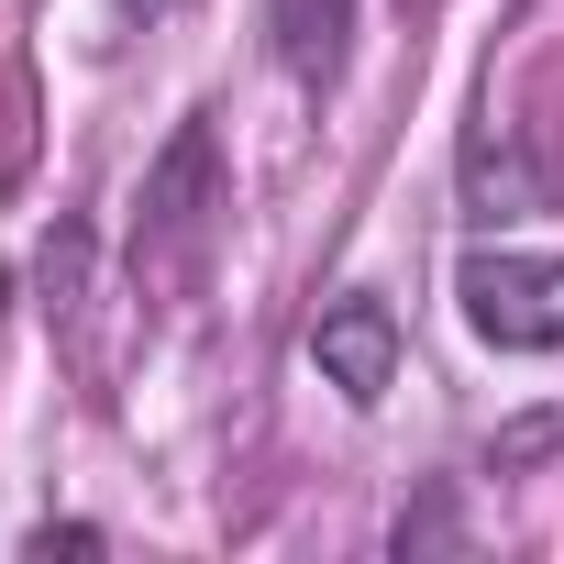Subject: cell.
Wrapping results in <instances>:
<instances>
[{
	"mask_svg": "<svg viewBox=\"0 0 564 564\" xmlns=\"http://www.w3.org/2000/svg\"><path fill=\"white\" fill-rule=\"evenodd\" d=\"M454 311L487 355H564V254L531 243H465Z\"/></svg>",
	"mask_w": 564,
	"mask_h": 564,
	"instance_id": "obj_1",
	"label": "cell"
},
{
	"mask_svg": "<svg viewBox=\"0 0 564 564\" xmlns=\"http://www.w3.org/2000/svg\"><path fill=\"white\" fill-rule=\"evenodd\" d=\"M311 366H322V388H333V399L377 410V399L399 388V311H388L377 289L322 300V311H311Z\"/></svg>",
	"mask_w": 564,
	"mask_h": 564,
	"instance_id": "obj_2",
	"label": "cell"
},
{
	"mask_svg": "<svg viewBox=\"0 0 564 564\" xmlns=\"http://www.w3.org/2000/svg\"><path fill=\"white\" fill-rule=\"evenodd\" d=\"M210 188H221V155H210V122H177V144L155 155V177H144V254H188L199 243V221H210Z\"/></svg>",
	"mask_w": 564,
	"mask_h": 564,
	"instance_id": "obj_3",
	"label": "cell"
},
{
	"mask_svg": "<svg viewBox=\"0 0 564 564\" xmlns=\"http://www.w3.org/2000/svg\"><path fill=\"white\" fill-rule=\"evenodd\" d=\"M355 56V0H276V67L289 78H344Z\"/></svg>",
	"mask_w": 564,
	"mask_h": 564,
	"instance_id": "obj_4",
	"label": "cell"
},
{
	"mask_svg": "<svg viewBox=\"0 0 564 564\" xmlns=\"http://www.w3.org/2000/svg\"><path fill=\"white\" fill-rule=\"evenodd\" d=\"M388 542H399V553H443V542H454V487H432L421 509H399Z\"/></svg>",
	"mask_w": 564,
	"mask_h": 564,
	"instance_id": "obj_5",
	"label": "cell"
},
{
	"mask_svg": "<svg viewBox=\"0 0 564 564\" xmlns=\"http://www.w3.org/2000/svg\"><path fill=\"white\" fill-rule=\"evenodd\" d=\"M100 542H111V531H89V520H34V531H23L34 564H45V553H100Z\"/></svg>",
	"mask_w": 564,
	"mask_h": 564,
	"instance_id": "obj_6",
	"label": "cell"
},
{
	"mask_svg": "<svg viewBox=\"0 0 564 564\" xmlns=\"http://www.w3.org/2000/svg\"><path fill=\"white\" fill-rule=\"evenodd\" d=\"M177 12V0H122V23H166Z\"/></svg>",
	"mask_w": 564,
	"mask_h": 564,
	"instance_id": "obj_7",
	"label": "cell"
}]
</instances>
